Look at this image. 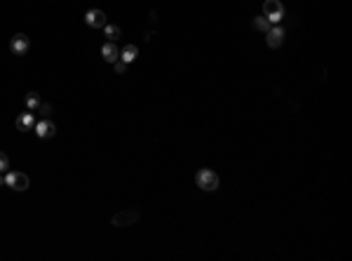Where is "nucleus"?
<instances>
[{
    "mask_svg": "<svg viewBox=\"0 0 352 261\" xmlns=\"http://www.w3.org/2000/svg\"><path fill=\"white\" fill-rule=\"evenodd\" d=\"M195 184H197V189H202V191H207V193H211V191L218 189L221 179H218V174H216L214 169H209V167H202L200 172L195 174Z\"/></svg>",
    "mask_w": 352,
    "mask_h": 261,
    "instance_id": "1",
    "label": "nucleus"
},
{
    "mask_svg": "<svg viewBox=\"0 0 352 261\" xmlns=\"http://www.w3.org/2000/svg\"><path fill=\"white\" fill-rule=\"evenodd\" d=\"M5 186L22 193V191H29L31 179H29V174L17 172V169H8V172H5Z\"/></svg>",
    "mask_w": 352,
    "mask_h": 261,
    "instance_id": "2",
    "label": "nucleus"
},
{
    "mask_svg": "<svg viewBox=\"0 0 352 261\" xmlns=\"http://www.w3.org/2000/svg\"><path fill=\"white\" fill-rule=\"evenodd\" d=\"M139 219H141V214L137 210H120L110 217V226H115V228H127V226L137 224Z\"/></svg>",
    "mask_w": 352,
    "mask_h": 261,
    "instance_id": "3",
    "label": "nucleus"
},
{
    "mask_svg": "<svg viewBox=\"0 0 352 261\" xmlns=\"http://www.w3.org/2000/svg\"><path fill=\"white\" fill-rule=\"evenodd\" d=\"M263 15L270 24H280L284 19V5L282 0H266L263 3Z\"/></svg>",
    "mask_w": 352,
    "mask_h": 261,
    "instance_id": "4",
    "label": "nucleus"
},
{
    "mask_svg": "<svg viewBox=\"0 0 352 261\" xmlns=\"http://www.w3.org/2000/svg\"><path fill=\"white\" fill-rule=\"evenodd\" d=\"M85 24L89 29H103L108 24V17L103 10H87L85 12Z\"/></svg>",
    "mask_w": 352,
    "mask_h": 261,
    "instance_id": "5",
    "label": "nucleus"
},
{
    "mask_svg": "<svg viewBox=\"0 0 352 261\" xmlns=\"http://www.w3.org/2000/svg\"><path fill=\"white\" fill-rule=\"evenodd\" d=\"M29 47H31V40H29V36L26 33H17V36H12V40H10V52L12 54H26L29 52Z\"/></svg>",
    "mask_w": 352,
    "mask_h": 261,
    "instance_id": "6",
    "label": "nucleus"
},
{
    "mask_svg": "<svg viewBox=\"0 0 352 261\" xmlns=\"http://www.w3.org/2000/svg\"><path fill=\"white\" fill-rule=\"evenodd\" d=\"M33 132L38 134V139H52L54 134H57V125L52 123L50 118H43V120H38L36 123Z\"/></svg>",
    "mask_w": 352,
    "mask_h": 261,
    "instance_id": "7",
    "label": "nucleus"
},
{
    "mask_svg": "<svg viewBox=\"0 0 352 261\" xmlns=\"http://www.w3.org/2000/svg\"><path fill=\"white\" fill-rule=\"evenodd\" d=\"M284 29L282 26H270V29L266 31V43L268 47H273V50H277V47H282V43H284Z\"/></svg>",
    "mask_w": 352,
    "mask_h": 261,
    "instance_id": "8",
    "label": "nucleus"
},
{
    "mask_svg": "<svg viewBox=\"0 0 352 261\" xmlns=\"http://www.w3.org/2000/svg\"><path fill=\"white\" fill-rule=\"evenodd\" d=\"M101 57H103V61H108V64H115V61L120 59V50H118V45L108 40V43L101 47Z\"/></svg>",
    "mask_w": 352,
    "mask_h": 261,
    "instance_id": "9",
    "label": "nucleus"
},
{
    "mask_svg": "<svg viewBox=\"0 0 352 261\" xmlns=\"http://www.w3.org/2000/svg\"><path fill=\"white\" fill-rule=\"evenodd\" d=\"M17 125V130H22V132H29L36 127V116H33V111H29V113H22V116L15 120Z\"/></svg>",
    "mask_w": 352,
    "mask_h": 261,
    "instance_id": "10",
    "label": "nucleus"
},
{
    "mask_svg": "<svg viewBox=\"0 0 352 261\" xmlns=\"http://www.w3.org/2000/svg\"><path fill=\"white\" fill-rule=\"evenodd\" d=\"M137 57H139V47H137V45H125L123 50H120V59H123L125 64L137 61Z\"/></svg>",
    "mask_w": 352,
    "mask_h": 261,
    "instance_id": "11",
    "label": "nucleus"
},
{
    "mask_svg": "<svg viewBox=\"0 0 352 261\" xmlns=\"http://www.w3.org/2000/svg\"><path fill=\"white\" fill-rule=\"evenodd\" d=\"M103 31H106V38L110 40V43H115L118 38L123 36V31H120V26H115V24H106L103 26Z\"/></svg>",
    "mask_w": 352,
    "mask_h": 261,
    "instance_id": "12",
    "label": "nucleus"
},
{
    "mask_svg": "<svg viewBox=\"0 0 352 261\" xmlns=\"http://www.w3.org/2000/svg\"><path fill=\"white\" fill-rule=\"evenodd\" d=\"M40 95H38V92H29V95H26V109L29 111H38L40 109Z\"/></svg>",
    "mask_w": 352,
    "mask_h": 261,
    "instance_id": "13",
    "label": "nucleus"
},
{
    "mask_svg": "<svg viewBox=\"0 0 352 261\" xmlns=\"http://www.w3.org/2000/svg\"><path fill=\"white\" fill-rule=\"evenodd\" d=\"M252 26H254L256 31H263V33H266V31L270 29V22H268L266 17H256V19L252 22Z\"/></svg>",
    "mask_w": 352,
    "mask_h": 261,
    "instance_id": "14",
    "label": "nucleus"
},
{
    "mask_svg": "<svg viewBox=\"0 0 352 261\" xmlns=\"http://www.w3.org/2000/svg\"><path fill=\"white\" fill-rule=\"evenodd\" d=\"M10 169V158H8V153H3L0 151V172L5 174Z\"/></svg>",
    "mask_w": 352,
    "mask_h": 261,
    "instance_id": "15",
    "label": "nucleus"
},
{
    "mask_svg": "<svg viewBox=\"0 0 352 261\" xmlns=\"http://www.w3.org/2000/svg\"><path fill=\"white\" fill-rule=\"evenodd\" d=\"M127 66H130V64H125L123 59H118V61H115V64H113V68H115V71H118V73H120V75H123V73L127 71Z\"/></svg>",
    "mask_w": 352,
    "mask_h": 261,
    "instance_id": "16",
    "label": "nucleus"
},
{
    "mask_svg": "<svg viewBox=\"0 0 352 261\" xmlns=\"http://www.w3.org/2000/svg\"><path fill=\"white\" fill-rule=\"evenodd\" d=\"M40 116H43V118L52 116V106H50V104H40Z\"/></svg>",
    "mask_w": 352,
    "mask_h": 261,
    "instance_id": "17",
    "label": "nucleus"
},
{
    "mask_svg": "<svg viewBox=\"0 0 352 261\" xmlns=\"http://www.w3.org/2000/svg\"><path fill=\"white\" fill-rule=\"evenodd\" d=\"M0 186H5V174L0 172Z\"/></svg>",
    "mask_w": 352,
    "mask_h": 261,
    "instance_id": "18",
    "label": "nucleus"
}]
</instances>
